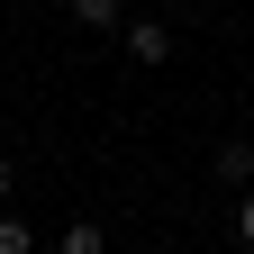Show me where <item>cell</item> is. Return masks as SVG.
Listing matches in <instances>:
<instances>
[{
	"mask_svg": "<svg viewBox=\"0 0 254 254\" xmlns=\"http://www.w3.org/2000/svg\"><path fill=\"white\" fill-rule=\"evenodd\" d=\"M127 55H136V64H173V27L164 18H136V27H127Z\"/></svg>",
	"mask_w": 254,
	"mask_h": 254,
	"instance_id": "1",
	"label": "cell"
},
{
	"mask_svg": "<svg viewBox=\"0 0 254 254\" xmlns=\"http://www.w3.org/2000/svg\"><path fill=\"white\" fill-rule=\"evenodd\" d=\"M209 173H218V182H245V173H254V136H227V145L209 154Z\"/></svg>",
	"mask_w": 254,
	"mask_h": 254,
	"instance_id": "2",
	"label": "cell"
},
{
	"mask_svg": "<svg viewBox=\"0 0 254 254\" xmlns=\"http://www.w3.org/2000/svg\"><path fill=\"white\" fill-rule=\"evenodd\" d=\"M64 254H109V227L100 218H73V227H64Z\"/></svg>",
	"mask_w": 254,
	"mask_h": 254,
	"instance_id": "3",
	"label": "cell"
},
{
	"mask_svg": "<svg viewBox=\"0 0 254 254\" xmlns=\"http://www.w3.org/2000/svg\"><path fill=\"white\" fill-rule=\"evenodd\" d=\"M64 9H73L82 27H118V9H127V0H64Z\"/></svg>",
	"mask_w": 254,
	"mask_h": 254,
	"instance_id": "4",
	"label": "cell"
},
{
	"mask_svg": "<svg viewBox=\"0 0 254 254\" xmlns=\"http://www.w3.org/2000/svg\"><path fill=\"white\" fill-rule=\"evenodd\" d=\"M0 254H37V227H27V218H9V209H0Z\"/></svg>",
	"mask_w": 254,
	"mask_h": 254,
	"instance_id": "5",
	"label": "cell"
},
{
	"mask_svg": "<svg viewBox=\"0 0 254 254\" xmlns=\"http://www.w3.org/2000/svg\"><path fill=\"white\" fill-rule=\"evenodd\" d=\"M236 236L254 245V190H245V200H236Z\"/></svg>",
	"mask_w": 254,
	"mask_h": 254,
	"instance_id": "6",
	"label": "cell"
},
{
	"mask_svg": "<svg viewBox=\"0 0 254 254\" xmlns=\"http://www.w3.org/2000/svg\"><path fill=\"white\" fill-rule=\"evenodd\" d=\"M9 190H18V164H9V154H0V200H9Z\"/></svg>",
	"mask_w": 254,
	"mask_h": 254,
	"instance_id": "7",
	"label": "cell"
}]
</instances>
